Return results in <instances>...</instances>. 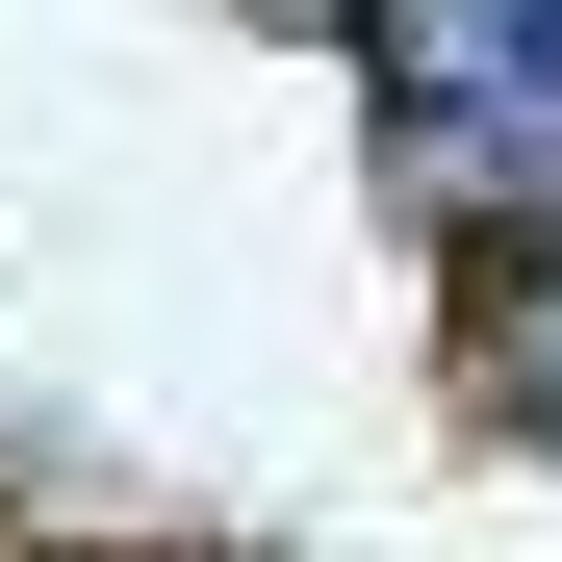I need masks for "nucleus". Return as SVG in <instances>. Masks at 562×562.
I'll return each mask as SVG.
<instances>
[{"mask_svg":"<svg viewBox=\"0 0 562 562\" xmlns=\"http://www.w3.org/2000/svg\"><path fill=\"white\" fill-rule=\"evenodd\" d=\"M384 154L435 205H562V0H384Z\"/></svg>","mask_w":562,"mask_h":562,"instance_id":"f257e3e1","label":"nucleus"},{"mask_svg":"<svg viewBox=\"0 0 562 562\" xmlns=\"http://www.w3.org/2000/svg\"><path fill=\"white\" fill-rule=\"evenodd\" d=\"M537 409H562V256H537Z\"/></svg>","mask_w":562,"mask_h":562,"instance_id":"f03ea898","label":"nucleus"}]
</instances>
